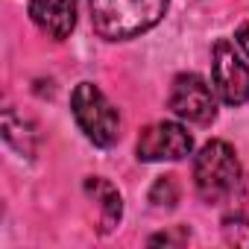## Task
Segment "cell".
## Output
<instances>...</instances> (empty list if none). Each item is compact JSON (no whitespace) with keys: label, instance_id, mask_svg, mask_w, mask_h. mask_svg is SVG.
Returning a JSON list of instances; mask_svg holds the SVG:
<instances>
[{"label":"cell","instance_id":"obj_1","mask_svg":"<svg viewBox=\"0 0 249 249\" xmlns=\"http://www.w3.org/2000/svg\"><path fill=\"white\" fill-rule=\"evenodd\" d=\"M94 33L106 41H126L153 30L170 0H88Z\"/></svg>","mask_w":249,"mask_h":249},{"label":"cell","instance_id":"obj_2","mask_svg":"<svg viewBox=\"0 0 249 249\" xmlns=\"http://www.w3.org/2000/svg\"><path fill=\"white\" fill-rule=\"evenodd\" d=\"M194 185L205 202H223L240 185V161L226 141H208L194 159Z\"/></svg>","mask_w":249,"mask_h":249},{"label":"cell","instance_id":"obj_3","mask_svg":"<svg viewBox=\"0 0 249 249\" xmlns=\"http://www.w3.org/2000/svg\"><path fill=\"white\" fill-rule=\"evenodd\" d=\"M71 111L85 138L94 141L97 147H111L120 138V114L94 82H79L73 88Z\"/></svg>","mask_w":249,"mask_h":249},{"label":"cell","instance_id":"obj_4","mask_svg":"<svg viewBox=\"0 0 249 249\" xmlns=\"http://www.w3.org/2000/svg\"><path fill=\"white\" fill-rule=\"evenodd\" d=\"M211 85L226 106H243L249 100V65L226 38H220L211 50Z\"/></svg>","mask_w":249,"mask_h":249},{"label":"cell","instance_id":"obj_5","mask_svg":"<svg viewBox=\"0 0 249 249\" xmlns=\"http://www.w3.org/2000/svg\"><path fill=\"white\" fill-rule=\"evenodd\" d=\"M167 103H170L173 114H179L188 123L205 126V123H211L217 117V100L211 94V85L196 73H179L173 79Z\"/></svg>","mask_w":249,"mask_h":249},{"label":"cell","instance_id":"obj_6","mask_svg":"<svg viewBox=\"0 0 249 249\" xmlns=\"http://www.w3.org/2000/svg\"><path fill=\"white\" fill-rule=\"evenodd\" d=\"M194 138L188 135L185 126L173 120H159L150 123L138 135V159L141 161H179L191 156Z\"/></svg>","mask_w":249,"mask_h":249},{"label":"cell","instance_id":"obj_7","mask_svg":"<svg viewBox=\"0 0 249 249\" xmlns=\"http://www.w3.org/2000/svg\"><path fill=\"white\" fill-rule=\"evenodd\" d=\"M33 24L53 41H65L76 27V0H30Z\"/></svg>","mask_w":249,"mask_h":249},{"label":"cell","instance_id":"obj_8","mask_svg":"<svg viewBox=\"0 0 249 249\" xmlns=\"http://www.w3.org/2000/svg\"><path fill=\"white\" fill-rule=\"evenodd\" d=\"M85 191L94 196V202H97V208H100V223H103L100 229H103V231H111V229L120 223V217H123V199H120L117 188H114L111 182L94 176V179H85Z\"/></svg>","mask_w":249,"mask_h":249},{"label":"cell","instance_id":"obj_9","mask_svg":"<svg viewBox=\"0 0 249 249\" xmlns=\"http://www.w3.org/2000/svg\"><path fill=\"white\" fill-rule=\"evenodd\" d=\"M3 138L24 156H33V132L24 123V117H15V111L3 114Z\"/></svg>","mask_w":249,"mask_h":249},{"label":"cell","instance_id":"obj_10","mask_svg":"<svg viewBox=\"0 0 249 249\" xmlns=\"http://www.w3.org/2000/svg\"><path fill=\"white\" fill-rule=\"evenodd\" d=\"M150 202L159 208H173L179 202V182L176 176H159L156 185L150 188Z\"/></svg>","mask_w":249,"mask_h":249},{"label":"cell","instance_id":"obj_11","mask_svg":"<svg viewBox=\"0 0 249 249\" xmlns=\"http://www.w3.org/2000/svg\"><path fill=\"white\" fill-rule=\"evenodd\" d=\"M234 44L246 53V59H249V24H240L237 27V33H234Z\"/></svg>","mask_w":249,"mask_h":249},{"label":"cell","instance_id":"obj_12","mask_svg":"<svg viewBox=\"0 0 249 249\" xmlns=\"http://www.w3.org/2000/svg\"><path fill=\"white\" fill-rule=\"evenodd\" d=\"M188 240V234L185 231H179V234H173V231H164V234H156V237H150V243H185Z\"/></svg>","mask_w":249,"mask_h":249}]
</instances>
